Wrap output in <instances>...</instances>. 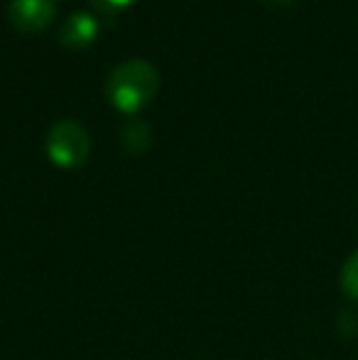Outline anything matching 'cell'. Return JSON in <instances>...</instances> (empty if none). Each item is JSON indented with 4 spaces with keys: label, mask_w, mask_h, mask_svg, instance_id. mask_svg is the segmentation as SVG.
<instances>
[{
    "label": "cell",
    "mask_w": 358,
    "mask_h": 360,
    "mask_svg": "<svg viewBox=\"0 0 358 360\" xmlns=\"http://www.w3.org/2000/svg\"><path fill=\"white\" fill-rule=\"evenodd\" d=\"M160 91V72L148 59H125L106 81V96L120 113H138Z\"/></svg>",
    "instance_id": "obj_1"
},
{
    "label": "cell",
    "mask_w": 358,
    "mask_h": 360,
    "mask_svg": "<svg viewBox=\"0 0 358 360\" xmlns=\"http://www.w3.org/2000/svg\"><path fill=\"white\" fill-rule=\"evenodd\" d=\"M44 150H47L52 165L62 167V169H74L87 162L91 152V135L79 120L62 118L47 130Z\"/></svg>",
    "instance_id": "obj_2"
},
{
    "label": "cell",
    "mask_w": 358,
    "mask_h": 360,
    "mask_svg": "<svg viewBox=\"0 0 358 360\" xmlns=\"http://www.w3.org/2000/svg\"><path fill=\"white\" fill-rule=\"evenodd\" d=\"M57 8L54 0H10L8 20L18 32L37 34L52 25Z\"/></svg>",
    "instance_id": "obj_3"
},
{
    "label": "cell",
    "mask_w": 358,
    "mask_h": 360,
    "mask_svg": "<svg viewBox=\"0 0 358 360\" xmlns=\"http://www.w3.org/2000/svg\"><path fill=\"white\" fill-rule=\"evenodd\" d=\"M101 32V22L89 10H74L59 25V42L67 49H87L96 42Z\"/></svg>",
    "instance_id": "obj_4"
},
{
    "label": "cell",
    "mask_w": 358,
    "mask_h": 360,
    "mask_svg": "<svg viewBox=\"0 0 358 360\" xmlns=\"http://www.w3.org/2000/svg\"><path fill=\"white\" fill-rule=\"evenodd\" d=\"M120 143L128 152H133V155H140V152L145 150V147L150 145V128L145 120L140 118H133L125 123V128L120 130Z\"/></svg>",
    "instance_id": "obj_5"
},
{
    "label": "cell",
    "mask_w": 358,
    "mask_h": 360,
    "mask_svg": "<svg viewBox=\"0 0 358 360\" xmlns=\"http://www.w3.org/2000/svg\"><path fill=\"white\" fill-rule=\"evenodd\" d=\"M341 289L346 297L358 302V250L341 267Z\"/></svg>",
    "instance_id": "obj_6"
},
{
    "label": "cell",
    "mask_w": 358,
    "mask_h": 360,
    "mask_svg": "<svg viewBox=\"0 0 358 360\" xmlns=\"http://www.w3.org/2000/svg\"><path fill=\"white\" fill-rule=\"evenodd\" d=\"M89 3L103 15H118L120 10L130 8V5L138 3V0H89Z\"/></svg>",
    "instance_id": "obj_7"
},
{
    "label": "cell",
    "mask_w": 358,
    "mask_h": 360,
    "mask_svg": "<svg viewBox=\"0 0 358 360\" xmlns=\"http://www.w3.org/2000/svg\"><path fill=\"white\" fill-rule=\"evenodd\" d=\"M270 3H287V0H270Z\"/></svg>",
    "instance_id": "obj_8"
}]
</instances>
